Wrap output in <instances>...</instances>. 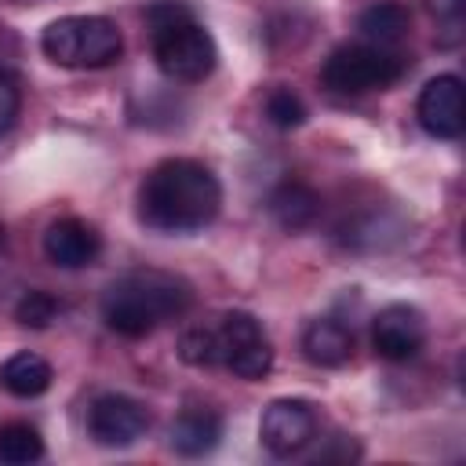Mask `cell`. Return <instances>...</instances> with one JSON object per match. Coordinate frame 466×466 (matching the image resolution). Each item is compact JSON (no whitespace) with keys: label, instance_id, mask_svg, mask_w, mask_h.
Returning a JSON list of instances; mask_svg holds the SVG:
<instances>
[{"label":"cell","instance_id":"1","mask_svg":"<svg viewBox=\"0 0 466 466\" xmlns=\"http://www.w3.org/2000/svg\"><path fill=\"white\" fill-rule=\"evenodd\" d=\"M222 186L215 171L189 157H167L138 186V222L153 233H197L218 218Z\"/></svg>","mask_w":466,"mask_h":466},{"label":"cell","instance_id":"2","mask_svg":"<svg viewBox=\"0 0 466 466\" xmlns=\"http://www.w3.org/2000/svg\"><path fill=\"white\" fill-rule=\"evenodd\" d=\"M193 306V288L164 269H131L102 295V320L127 339H142Z\"/></svg>","mask_w":466,"mask_h":466},{"label":"cell","instance_id":"3","mask_svg":"<svg viewBox=\"0 0 466 466\" xmlns=\"http://www.w3.org/2000/svg\"><path fill=\"white\" fill-rule=\"evenodd\" d=\"M149 47L164 76L178 84H200L218 66L215 36L193 18L182 0H153L146 7Z\"/></svg>","mask_w":466,"mask_h":466},{"label":"cell","instance_id":"4","mask_svg":"<svg viewBox=\"0 0 466 466\" xmlns=\"http://www.w3.org/2000/svg\"><path fill=\"white\" fill-rule=\"evenodd\" d=\"M40 47L55 66L66 69H106L120 58L124 40L106 15H66L40 33Z\"/></svg>","mask_w":466,"mask_h":466},{"label":"cell","instance_id":"5","mask_svg":"<svg viewBox=\"0 0 466 466\" xmlns=\"http://www.w3.org/2000/svg\"><path fill=\"white\" fill-rule=\"evenodd\" d=\"M408 73V58L397 47L375 44H342L320 66V84L331 95H368L397 84Z\"/></svg>","mask_w":466,"mask_h":466},{"label":"cell","instance_id":"6","mask_svg":"<svg viewBox=\"0 0 466 466\" xmlns=\"http://www.w3.org/2000/svg\"><path fill=\"white\" fill-rule=\"evenodd\" d=\"M215 331V360L237 379H262L273 368V346L258 324V317L233 309L218 320Z\"/></svg>","mask_w":466,"mask_h":466},{"label":"cell","instance_id":"7","mask_svg":"<svg viewBox=\"0 0 466 466\" xmlns=\"http://www.w3.org/2000/svg\"><path fill=\"white\" fill-rule=\"evenodd\" d=\"M313 437H317V411L309 400L280 397V400L266 404V411L258 419V441L269 455H277V459L299 455Z\"/></svg>","mask_w":466,"mask_h":466},{"label":"cell","instance_id":"8","mask_svg":"<svg viewBox=\"0 0 466 466\" xmlns=\"http://www.w3.org/2000/svg\"><path fill=\"white\" fill-rule=\"evenodd\" d=\"M149 430V411L127 393H102L87 408V437L102 448H127Z\"/></svg>","mask_w":466,"mask_h":466},{"label":"cell","instance_id":"9","mask_svg":"<svg viewBox=\"0 0 466 466\" xmlns=\"http://www.w3.org/2000/svg\"><path fill=\"white\" fill-rule=\"evenodd\" d=\"M371 346L382 360H411L426 346V317L408 302H390L371 320Z\"/></svg>","mask_w":466,"mask_h":466},{"label":"cell","instance_id":"10","mask_svg":"<svg viewBox=\"0 0 466 466\" xmlns=\"http://www.w3.org/2000/svg\"><path fill=\"white\" fill-rule=\"evenodd\" d=\"M415 116L419 127L433 138H459L462 124H466V109H462V80L455 73H441L433 80H426V87L419 91L415 102Z\"/></svg>","mask_w":466,"mask_h":466},{"label":"cell","instance_id":"11","mask_svg":"<svg viewBox=\"0 0 466 466\" xmlns=\"http://www.w3.org/2000/svg\"><path fill=\"white\" fill-rule=\"evenodd\" d=\"M98 251H102V237L84 218H55L44 229V255L58 269H84L98 258Z\"/></svg>","mask_w":466,"mask_h":466},{"label":"cell","instance_id":"12","mask_svg":"<svg viewBox=\"0 0 466 466\" xmlns=\"http://www.w3.org/2000/svg\"><path fill=\"white\" fill-rule=\"evenodd\" d=\"M302 353L317 368H342L353 357V331L335 317H317L302 331Z\"/></svg>","mask_w":466,"mask_h":466},{"label":"cell","instance_id":"13","mask_svg":"<svg viewBox=\"0 0 466 466\" xmlns=\"http://www.w3.org/2000/svg\"><path fill=\"white\" fill-rule=\"evenodd\" d=\"M218 441H222V419L211 408H186L167 430V444L186 459H200L215 451Z\"/></svg>","mask_w":466,"mask_h":466},{"label":"cell","instance_id":"14","mask_svg":"<svg viewBox=\"0 0 466 466\" xmlns=\"http://www.w3.org/2000/svg\"><path fill=\"white\" fill-rule=\"evenodd\" d=\"M408 29H411V15L397 0H379V4H371L357 15L360 40L375 44V47H397L408 36Z\"/></svg>","mask_w":466,"mask_h":466},{"label":"cell","instance_id":"15","mask_svg":"<svg viewBox=\"0 0 466 466\" xmlns=\"http://www.w3.org/2000/svg\"><path fill=\"white\" fill-rule=\"evenodd\" d=\"M266 208H269V215H273V222L280 226V229H306L313 218H317V211H320V197H317V189H309L306 182H280L273 193H269V200H266Z\"/></svg>","mask_w":466,"mask_h":466},{"label":"cell","instance_id":"16","mask_svg":"<svg viewBox=\"0 0 466 466\" xmlns=\"http://www.w3.org/2000/svg\"><path fill=\"white\" fill-rule=\"evenodd\" d=\"M47 386H51V364L33 350L11 353L0 364V390H7L11 397L29 400V397H40Z\"/></svg>","mask_w":466,"mask_h":466},{"label":"cell","instance_id":"17","mask_svg":"<svg viewBox=\"0 0 466 466\" xmlns=\"http://www.w3.org/2000/svg\"><path fill=\"white\" fill-rule=\"evenodd\" d=\"M44 455V437L29 422H4L0 426V462L4 466H29Z\"/></svg>","mask_w":466,"mask_h":466},{"label":"cell","instance_id":"18","mask_svg":"<svg viewBox=\"0 0 466 466\" xmlns=\"http://www.w3.org/2000/svg\"><path fill=\"white\" fill-rule=\"evenodd\" d=\"M62 313V302L51 295V291H40V288H33V291H25L22 299H18V306H15V320L22 324V328H47L55 317Z\"/></svg>","mask_w":466,"mask_h":466},{"label":"cell","instance_id":"19","mask_svg":"<svg viewBox=\"0 0 466 466\" xmlns=\"http://www.w3.org/2000/svg\"><path fill=\"white\" fill-rule=\"evenodd\" d=\"M266 116L277 124V127H299L302 120H306V106H302V98L291 91V87H273L269 95H266Z\"/></svg>","mask_w":466,"mask_h":466},{"label":"cell","instance_id":"20","mask_svg":"<svg viewBox=\"0 0 466 466\" xmlns=\"http://www.w3.org/2000/svg\"><path fill=\"white\" fill-rule=\"evenodd\" d=\"M178 357L189 368H215V331L211 328H189L178 339Z\"/></svg>","mask_w":466,"mask_h":466},{"label":"cell","instance_id":"21","mask_svg":"<svg viewBox=\"0 0 466 466\" xmlns=\"http://www.w3.org/2000/svg\"><path fill=\"white\" fill-rule=\"evenodd\" d=\"M18 106H22V95H18V84L0 73V135L11 131V124L18 120Z\"/></svg>","mask_w":466,"mask_h":466},{"label":"cell","instance_id":"22","mask_svg":"<svg viewBox=\"0 0 466 466\" xmlns=\"http://www.w3.org/2000/svg\"><path fill=\"white\" fill-rule=\"evenodd\" d=\"M426 4H430V11L441 22H448V29H459V22H462V0H426Z\"/></svg>","mask_w":466,"mask_h":466}]
</instances>
